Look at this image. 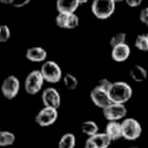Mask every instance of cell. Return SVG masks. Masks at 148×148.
Wrapping results in <instances>:
<instances>
[{"label": "cell", "mask_w": 148, "mask_h": 148, "mask_svg": "<svg viewBox=\"0 0 148 148\" xmlns=\"http://www.w3.org/2000/svg\"><path fill=\"white\" fill-rule=\"evenodd\" d=\"M40 73L46 82L50 83H57L62 79V72L60 66L52 60H45L43 61V65L40 67Z\"/></svg>", "instance_id": "2"}, {"label": "cell", "mask_w": 148, "mask_h": 148, "mask_svg": "<svg viewBox=\"0 0 148 148\" xmlns=\"http://www.w3.org/2000/svg\"><path fill=\"white\" fill-rule=\"evenodd\" d=\"M105 133L109 135L111 141H116L123 138V128L121 123H118V120H111L105 127Z\"/></svg>", "instance_id": "14"}, {"label": "cell", "mask_w": 148, "mask_h": 148, "mask_svg": "<svg viewBox=\"0 0 148 148\" xmlns=\"http://www.w3.org/2000/svg\"><path fill=\"white\" fill-rule=\"evenodd\" d=\"M44 77L40 73V71H32L30 72L24 81V89L29 95H35L40 91L43 83H44Z\"/></svg>", "instance_id": "5"}, {"label": "cell", "mask_w": 148, "mask_h": 148, "mask_svg": "<svg viewBox=\"0 0 148 148\" xmlns=\"http://www.w3.org/2000/svg\"><path fill=\"white\" fill-rule=\"evenodd\" d=\"M147 38H148V32H147Z\"/></svg>", "instance_id": "34"}, {"label": "cell", "mask_w": 148, "mask_h": 148, "mask_svg": "<svg viewBox=\"0 0 148 148\" xmlns=\"http://www.w3.org/2000/svg\"><path fill=\"white\" fill-rule=\"evenodd\" d=\"M62 80H64L65 87H66L67 89H69V90L76 89V87H77V84H79V81H77L76 76L73 75V74H69V73L65 74L64 77H62Z\"/></svg>", "instance_id": "20"}, {"label": "cell", "mask_w": 148, "mask_h": 148, "mask_svg": "<svg viewBox=\"0 0 148 148\" xmlns=\"http://www.w3.org/2000/svg\"><path fill=\"white\" fill-rule=\"evenodd\" d=\"M113 1H114V2H116V3H117V2H121V1H123V0H113Z\"/></svg>", "instance_id": "32"}, {"label": "cell", "mask_w": 148, "mask_h": 148, "mask_svg": "<svg viewBox=\"0 0 148 148\" xmlns=\"http://www.w3.org/2000/svg\"><path fill=\"white\" fill-rule=\"evenodd\" d=\"M130 54H131V49L126 43L112 47V51H111V57L117 62H123L127 60Z\"/></svg>", "instance_id": "12"}, {"label": "cell", "mask_w": 148, "mask_h": 148, "mask_svg": "<svg viewBox=\"0 0 148 148\" xmlns=\"http://www.w3.org/2000/svg\"><path fill=\"white\" fill-rule=\"evenodd\" d=\"M80 2L79 0H57L56 7L58 12H66V13H74Z\"/></svg>", "instance_id": "15"}, {"label": "cell", "mask_w": 148, "mask_h": 148, "mask_svg": "<svg viewBox=\"0 0 148 148\" xmlns=\"http://www.w3.org/2000/svg\"><path fill=\"white\" fill-rule=\"evenodd\" d=\"M135 47L140 51H148V38L146 35H138L135 38Z\"/></svg>", "instance_id": "21"}, {"label": "cell", "mask_w": 148, "mask_h": 148, "mask_svg": "<svg viewBox=\"0 0 148 148\" xmlns=\"http://www.w3.org/2000/svg\"><path fill=\"white\" fill-rule=\"evenodd\" d=\"M102 110H103V116L109 121L123 119L127 114V109H126L125 104H123V103H114V102H112V103H110L108 106H105Z\"/></svg>", "instance_id": "7"}, {"label": "cell", "mask_w": 148, "mask_h": 148, "mask_svg": "<svg viewBox=\"0 0 148 148\" xmlns=\"http://www.w3.org/2000/svg\"><path fill=\"white\" fill-rule=\"evenodd\" d=\"M116 8V2L113 0H94L91 3L92 14L101 20L109 18Z\"/></svg>", "instance_id": "3"}, {"label": "cell", "mask_w": 148, "mask_h": 148, "mask_svg": "<svg viewBox=\"0 0 148 148\" xmlns=\"http://www.w3.org/2000/svg\"><path fill=\"white\" fill-rule=\"evenodd\" d=\"M18 90H20V80L16 76L9 75L2 81L1 92L5 98H7V99L15 98L16 95L18 94Z\"/></svg>", "instance_id": "8"}, {"label": "cell", "mask_w": 148, "mask_h": 148, "mask_svg": "<svg viewBox=\"0 0 148 148\" xmlns=\"http://www.w3.org/2000/svg\"><path fill=\"white\" fill-rule=\"evenodd\" d=\"M42 102L44 106L58 109L61 103L59 91L56 88H45L42 92Z\"/></svg>", "instance_id": "11"}, {"label": "cell", "mask_w": 148, "mask_h": 148, "mask_svg": "<svg viewBox=\"0 0 148 148\" xmlns=\"http://www.w3.org/2000/svg\"><path fill=\"white\" fill-rule=\"evenodd\" d=\"M139 18H140V21L142 23H145V24L148 25V7H146V8H143V9L140 10Z\"/></svg>", "instance_id": "26"}, {"label": "cell", "mask_w": 148, "mask_h": 148, "mask_svg": "<svg viewBox=\"0 0 148 148\" xmlns=\"http://www.w3.org/2000/svg\"><path fill=\"white\" fill-rule=\"evenodd\" d=\"M111 139L109 135L104 133H96L94 135H90L87 138L84 142V148H108L111 143Z\"/></svg>", "instance_id": "9"}, {"label": "cell", "mask_w": 148, "mask_h": 148, "mask_svg": "<svg viewBox=\"0 0 148 148\" xmlns=\"http://www.w3.org/2000/svg\"><path fill=\"white\" fill-rule=\"evenodd\" d=\"M128 148H139V147H128Z\"/></svg>", "instance_id": "33"}, {"label": "cell", "mask_w": 148, "mask_h": 148, "mask_svg": "<svg viewBox=\"0 0 148 148\" xmlns=\"http://www.w3.org/2000/svg\"><path fill=\"white\" fill-rule=\"evenodd\" d=\"M111 84H112V82H111L110 80H108V79H102V80H99V81H98V83H97V86H98V87L103 88V89H104V90H106V91H109V89H110Z\"/></svg>", "instance_id": "27"}, {"label": "cell", "mask_w": 148, "mask_h": 148, "mask_svg": "<svg viewBox=\"0 0 148 148\" xmlns=\"http://www.w3.org/2000/svg\"><path fill=\"white\" fill-rule=\"evenodd\" d=\"M25 57L30 61L42 62V61H45V59L47 57V53H46L45 49H43L40 46H32V47H29L27 50Z\"/></svg>", "instance_id": "13"}, {"label": "cell", "mask_w": 148, "mask_h": 148, "mask_svg": "<svg viewBox=\"0 0 148 148\" xmlns=\"http://www.w3.org/2000/svg\"><path fill=\"white\" fill-rule=\"evenodd\" d=\"M10 37V29L6 24H0V43H5Z\"/></svg>", "instance_id": "24"}, {"label": "cell", "mask_w": 148, "mask_h": 148, "mask_svg": "<svg viewBox=\"0 0 148 148\" xmlns=\"http://www.w3.org/2000/svg\"><path fill=\"white\" fill-rule=\"evenodd\" d=\"M13 1H14V0H0V2L3 3V5H12Z\"/></svg>", "instance_id": "30"}, {"label": "cell", "mask_w": 148, "mask_h": 148, "mask_svg": "<svg viewBox=\"0 0 148 148\" xmlns=\"http://www.w3.org/2000/svg\"><path fill=\"white\" fill-rule=\"evenodd\" d=\"M68 14H69V13H66V12H58V15L56 16V24H57L59 28L66 29Z\"/></svg>", "instance_id": "23"}, {"label": "cell", "mask_w": 148, "mask_h": 148, "mask_svg": "<svg viewBox=\"0 0 148 148\" xmlns=\"http://www.w3.org/2000/svg\"><path fill=\"white\" fill-rule=\"evenodd\" d=\"M75 135L73 133H65L58 143V148H74L75 147Z\"/></svg>", "instance_id": "17"}, {"label": "cell", "mask_w": 148, "mask_h": 148, "mask_svg": "<svg viewBox=\"0 0 148 148\" xmlns=\"http://www.w3.org/2000/svg\"><path fill=\"white\" fill-rule=\"evenodd\" d=\"M90 98L92 101V103L101 108V109H104L105 106H108L111 102L110 99V96H109V92L106 90H104L103 88L96 86L95 88H92V90L90 91Z\"/></svg>", "instance_id": "10"}, {"label": "cell", "mask_w": 148, "mask_h": 148, "mask_svg": "<svg viewBox=\"0 0 148 148\" xmlns=\"http://www.w3.org/2000/svg\"><path fill=\"white\" fill-rule=\"evenodd\" d=\"M15 142L14 133L9 131H0V147H8Z\"/></svg>", "instance_id": "19"}, {"label": "cell", "mask_w": 148, "mask_h": 148, "mask_svg": "<svg viewBox=\"0 0 148 148\" xmlns=\"http://www.w3.org/2000/svg\"><path fill=\"white\" fill-rule=\"evenodd\" d=\"M121 128H123V138L126 140H136L142 132L140 123L134 118H125L121 121Z\"/></svg>", "instance_id": "4"}, {"label": "cell", "mask_w": 148, "mask_h": 148, "mask_svg": "<svg viewBox=\"0 0 148 148\" xmlns=\"http://www.w3.org/2000/svg\"><path fill=\"white\" fill-rule=\"evenodd\" d=\"M142 0H126V3L128 7H138L139 5H141Z\"/></svg>", "instance_id": "29"}, {"label": "cell", "mask_w": 148, "mask_h": 148, "mask_svg": "<svg viewBox=\"0 0 148 148\" xmlns=\"http://www.w3.org/2000/svg\"><path fill=\"white\" fill-rule=\"evenodd\" d=\"M81 131L83 134L90 136V135H94L98 132V126L94 120H86L81 125Z\"/></svg>", "instance_id": "18"}, {"label": "cell", "mask_w": 148, "mask_h": 148, "mask_svg": "<svg viewBox=\"0 0 148 148\" xmlns=\"http://www.w3.org/2000/svg\"><path fill=\"white\" fill-rule=\"evenodd\" d=\"M58 118V109L44 106L42 110L38 111V113L35 117V121L40 127H47L52 125Z\"/></svg>", "instance_id": "6"}, {"label": "cell", "mask_w": 148, "mask_h": 148, "mask_svg": "<svg viewBox=\"0 0 148 148\" xmlns=\"http://www.w3.org/2000/svg\"><path fill=\"white\" fill-rule=\"evenodd\" d=\"M79 2H80V5H81V3H86V2H88V0H79Z\"/></svg>", "instance_id": "31"}, {"label": "cell", "mask_w": 148, "mask_h": 148, "mask_svg": "<svg viewBox=\"0 0 148 148\" xmlns=\"http://www.w3.org/2000/svg\"><path fill=\"white\" fill-rule=\"evenodd\" d=\"M147 69L141 65H134L130 71V76L135 82H142L147 79Z\"/></svg>", "instance_id": "16"}, {"label": "cell", "mask_w": 148, "mask_h": 148, "mask_svg": "<svg viewBox=\"0 0 148 148\" xmlns=\"http://www.w3.org/2000/svg\"><path fill=\"white\" fill-rule=\"evenodd\" d=\"M79 25V17L76 14L74 13H69L68 14V18H67V25L66 29H75Z\"/></svg>", "instance_id": "25"}, {"label": "cell", "mask_w": 148, "mask_h": 148, "mask_svg": "<svg viewBox=\"0 0 148 148\" xmlns=\"http://www.w3.org/2000/svg\"><path fill=\"white\" fill-rule=\"evenodd\" d=\"M124 43H126V34L125 32H118V34L113 35L111 37V39H110L111 47H114V46L124 44Z\"/></svg>", "instance_id": "22"}, {"label": "cell", "mask_w": 148, "mask_h": 148, "mask_svg": "<svg viewBox=\"0 0 148 148\" xmlns=\"http://www.w3.org/2000/svg\"><path fill=\"white\" fill-rule=\"evenodd\" d=\"M108 92H109L111 102L125 104L132 97L133 90H132L131 86L127 82L116 81V82H112V84H111V87H110Z\"/></svg>", "instance_id": "1"}, {"label": "cell", "mask_w": 148, "mask_h": 148, "mask_svg": "<svg viewBox=\"0 0 148 148\" xmlns=\"http://www.w3.org/2000/svg\"><path fill=\"white\" fill-rule=\"evenodd\" d=\"M30 1L31 0H14L13 3H12V6L15 7V8H21V7L25 6V5H28Z\"/></svg>", "instance_id": "28"}]
</instances>
